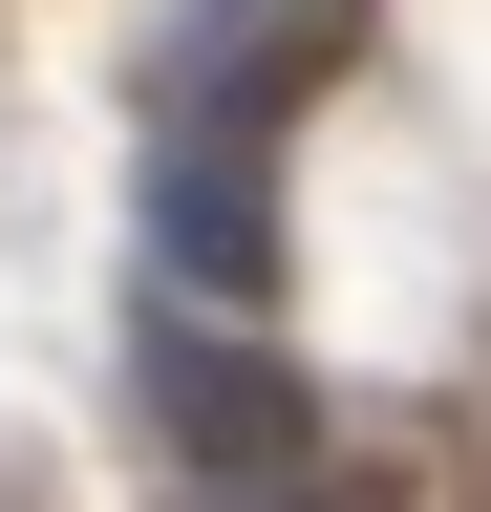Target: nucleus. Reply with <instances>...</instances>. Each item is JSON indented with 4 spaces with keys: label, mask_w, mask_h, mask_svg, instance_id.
I'll use <instances>...</instances> for the list:
<instances>
[{
    "label": "nucleus",
    "mask_w": 491,
    "mask_h": 512,
    "mask_svg": "<svg viewBox=\"0 0 491 512\" xmlns=\"http://www.w3.org/2000/svg\"><path fill=\"white\" fill-rule=\"evenodd\" d=\"M150 427L193 448L214 491H257V470H299V448H321V384H299L257 320H193V299H171V320H150Z\"/></svg>",
    "instance_id": "f257e3e1"
},
{
    "label": "nucleus",
    "mask_w": 491,
    "mask_h": 512,
    "mask_svg": "<svg viewBox=\"0 0 491 512\" xmlns=\"http://www.w3.org/2000/svg\"><path fill=\"white\" fill-rule=\"evenodd\" d=\"M150 256H171V299H278V150L235 107L150 128Z\"/></svg>",
    "instance_id": "f03ea898"
},
{
    "label": "nucleus",
    "mask_w": 491,
    "mask_h": 512,
    "mask_svg": "<svg viewBox=\"0 0 491 512\" xmlns=\"http://www.w3.org/2000/svg\"><path fill=\"white\" fill-rule=\"evenodd\" d=\"M363 0H193V43H171V107H235V128H278L299 86L342 64Z\"/></svg>",
    "instance_id": "7ed1b4c3"
},
{
    "label": "nucleus",
    "mask_w": 491,
    "mask_h": 512,
    "mask_svg": "<svg viewBox=\"0 0 491 512\" xmlns=\"http://www.w3.org/2000/svg\"><path fill=\"white\" fill-rule=\"evenodd\" d=\"M193 512H406L385 470H321V448H299V470H257V491H193Z\"/></svg>",
    "instance_id": "20e7f679"
}]
</instances>
